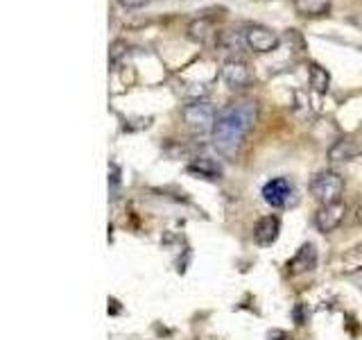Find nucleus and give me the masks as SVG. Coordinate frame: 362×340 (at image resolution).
Wrapping results in <instances>:
<instances>
[{
    "label": "nucleus",
    "instance_id": "9",
    "mask_svg": "<svg viewBox=\"0 0 362 340\" xmlns=\"http://www.w3.org/2000/svg\"><path fill=\"white\" fill-rule=\"evenodd\" d=\"M317 268V247L313 243H303L299 252L294 254L292 261H288L290 275H303V272H313Z\"/></svg>",
    "mask_w": 362,
    "mask_h": 340
},
{
    "label": "nucleus",
    "instance_id": "14",
    "mask_svg": "<svg viewBox=\"0 0 362 340\" xmlns=\"http://www.w3.org/2000/svg\"><path fill=\"white\" fill-rule=\"evenodd\" d=\"M301 16H322L331 7V0H294Z\"/></svg>",
    "mask_w": 362,
    "mask_h": 340
},
{
    "label": "nucleus",
    "instance_id": "16",
    "mask_svg": "<svg viewBox=\"0 0 362 340\" xmlns=\"http://www.w3.org/2000/svg\"><path fill=\"white\" fill-rule=\"evenodd\" d=\"M124 55H127V41L116 39V41L109 45V64L111 66H116Z\"/></svg>",
    "mask_w": 362,
    "mask_h": 340
},
{
    "label": "nucleus",
    "instance_id": "2",
    "mask_svg": "<svg viewBox=\"0 0 362 340\" xmlns=\"http://www.w3.org/2000/svg\"><path fill=\"white\" fill-rule=\"evenodd\" d=\"M310 196L322 204H337L344 196V179L335 170H320L310 179Z\"/></svg>",
    "mask_w": 362,
    "mask_h": 340
},
{
    "label": "nucleus",
    "instance_id": "21",
    "mask_svg": "<svg viewBox=\"0 0 362 340\" xmlns=\"http://www.w3.org/2000/svg\"><path fill=\"white\" fill-rule=\"evenodd\" d=\"M279 334H281V340H292L290 336H286V334H283V332H279ZM269 340H274V338H272V336H269Z\"/></svg>",
    "mask_w": 362,
    "mask_h": 340
},
{
    "label": "nucleus",
    "instance_id": "10",
    "mask_svg": "<svg viewBox=\"0 0 362 340\" xmlns=\"http://www.w3.org/2000/svg\"><path fill=\"white\" fill-rule=\"evenodd\" d=\"M186 170L190 175L202 177V179H220L224 173L220 162H215L213 157H197L195 162L186 166Z\"/></svg>",
    "mask_w": 362,
    "mask_h": 340
},
{
    "label": "nucleus",
    "instance_id": "1",
    "mask_svg": "<svg viewBox=\"0 0 362 340\" xmlns=\"http://www.w3.org/2000/svg\"><path fill=\"white\" fill-rule=\"evenodd\" d=\"M258 120V105L254 100H238L226 105L215 120L213 128V145L224 157H235L245 136L252 132Z\"/></svg>",
    "mask_w": 362,
    "mask_h": 340
},
{
    "label": "nucleus",
    "instance_id": "15",
    "mask_svg": "<svg viewBox=\"0 0 362 340\" xmlns=\"http://www.w3.org/2000/svg\"><path fill=\"white\" fill-rule=\"evenodd\" d=\"M218 45L229 48V50H238L240 45H247V43H245V37H238L235 32H222L218 37Z\"/></svg>",
    "mask_w": 362,
    "mask_h": 340
},
{
    "label": "nucleus",
    "instance_id": "13",
    "mask_svg": "<svg viewBox=\"0 0 362 340\" xmlns=\"http://www.w3.org/2000/svg\"><path fill=\"white\" fill-rule=\"evenodd\" d=\"M308 77H310V86L317 91V94H326L328 86H331V75H328V71L322 68L320 64L308 66Z\"/></svg>",
    "mask_w": 362,
    "mask_h": 340
},
{
    "label": "nucleus",
    "instance_id": "11",
    "mask_svg": "<svg viewBox=\"0 0 362 340\" xmlns=\"http://www.w3.org/2000/svg\"><path fill=\"white\" fill-rule=\"evenodd\" d=\"M360 145L354 139H339L331 145L328 150V159L331 162H354L356 157H360Z\"/></svg>",
    "mask_w": 362,
    "mask_h": 340
},
{
    "label": "nucleus",
    "instance_id": "5",
    "mask_svg": "<svg viewBox=\"0 0 362 340\" xmlns=\"http://www.w3.org/2000/svg\"><path fill=\"white\" fill-rule=\"evenodd\" d=\"M292 193H294V186L288 177H274L263 186V200L269 204V207L283 209V207H288Z\"/></svg>",
    "mask_w": 362,
    "mask_h": 340
},
{
    "label": "nucleus",
    "instance_id": "19",
    "mask_svg": "<svg viewBox=\"0 0 362 340\" xmlns=\"http://www.w3.org/2000/svg\"><path fill=\"white\" fill-rule=\"evenodd\" d=\"M301 309H303L301 304H297V306H294V320H297V324H305V317H303Z\"/></svg>",
    "mask_w": 362,
    "mask_h": 340
},
{
    "label": "nucleus",
    "instance_id": "20",
    "mask_svg": "<svg viewBox=\"0 0 362 340\" xmlns=\"http://www.w3.org/2000/svg\"><path fill=\"white\" fill-rule=\"evenodd\" d=\"M109 304H111V306H109V315H118V313H120V306H118V302L111 298V300H109Z\"/></svg>",
    "mask_w": 362,
    "mask_h": 340
},
{
    "label": "nucleus",
    "instance_id": "12",
    "mask_svg": "<svg viewBox=\"0 0 362 340\" xmlns=\"http://www.w3.org/2000/svg\"><path fill=\"white\" fill-rule=\"evenodd\" d=\"M188 39L195 41V43H206L213 34H215V23L206 16H199L195 21L188 23Z\"/></svg>",
    "mask_w": 362,
    "mask_h": 340
},
{
    "label": "nucleus",
    "instance_id": "4",
    "mask_svg": "<svg viewBox=\"0 0 362 340\" xmlns=\"http://www.w3.org/2000/svg\"><path fill=\"white\" fill-rule=\"evenodd\" d=\"M243 37H245L247 48L258 55H265L279 48V34L265 26H249L243 32Z\"/></svg>",
    "mask_w": 362,
    "mask_h": 340
},
{
    "label": "nucleus",
    "instance_id": "7",
    "mask_svg": "<svg viewBox=\"0 0 362 340\" xmlns=\"http://www.w3.org/2000/svg\"><path fill=\"white\" fill-rule=\"evenodd\" d=\"M344 204L337 202V204H322V209L315 213V225L317 230H320L322 234H331L335 232L339 225H342L344 220Z\"/></svg>",
    "mask_w": 362,
    "mask_h": 340
},
{
    "label": "nucleus",
    "instance_id": "18",
    "mask_svg": "<svg viewBox=\"0 0 362 340\" xmlns=\"http://www.w3.org/2000/svg\"><path fill=\"white\" fill-rule=\"evenodd\" d=\"M118 3L124 7V9H141L147 0H118Z\"/></svg>",
    "mask_w": 362,
    "mask_h": 340
},
{
    "label": "nucleus",
    "instance_id": "3",
    "mask_svg": "<svg viewBox=\"0 0 362 340\" xmlns=\"http://www.w3.org/2000/svg\"><path fill=\"white\" fill-rule=\"evenodd\" d=\"M181 118H184V123L195 132H213L218 113H215V109L206 100H192L181 109Z\"/></svg>",
    "mask_w": 362,
    "mask_h": 340
},
{
    "label": "nucleus",
    "instance_id": "17",
    "mask_svg": "<svg viewBox=\"0 0 362 340\" xmlns=\"http://www.w3.org/2000/svg\"><path fill=\"white\" fill-rule=\"evenodd\" d=\"M109 184H111V191H116V188H118V184H120V170H118V166H111Z\"/></svg>",
    "mask_w": 362,
    "mask_h": 340
},
{
    "label": "nucleus",
    "instance_id": "8",
    "mask_svg": "<svg viewBox=\"0 0 362 340\" xmlns=\"http://www.w3.org/2000/svg\"><path fill=\"white\" fill-rule=\"evenodd\" d=\"M279 234H281V220L276 218V215H265V218H260L254 227V241L260 247L274 245Z\"/></svg>",
    "mask_w": 362,
    "mask_h": 340
},
{
    "label": "nucleus",
    "instance_id": "6",
    "mask_svg": "<svg viewBox=\"0 0 362 340\" xmlns=\"http://www.w3.org/2000/svg\"><path fill=\"white\" fill-rule=\"evenodd\" d=\"M220 75L224 79V84L238 91V89H245L249 82H252V73H249V66L243 60H226L220 68Z\"/></svg>",
    "mask_w": 362,
    "mask_h": 340
}]
</instances>
